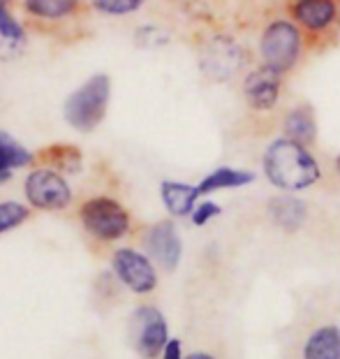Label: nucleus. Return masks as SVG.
Here are the masks:
<instances>
[{"label":"nucleus","mask_w":340,"mask_h":359,"mask_svg":"<svg viewBox=\"0 0 340 359\" xmlns=\"http://www.w3.org/2000/svg\"><path fill=\"white\" fill-rule=\"evenodd\" d=\"M301 49H304V35L294 21L276 19L264 28L260 37V53L264 65L274 67L278 72H290L299 63Z\"/></svg>","instance_id":"7ed1b4c3"},{"label":"nucleus","mask_w":340,"mask_h":359,"mask_svg":"<svg viewBox=\"0 0 340 359\" xmlns=\"http://www.w3.org/2000/svg\"><path fill=\"white\" fill-rule=\"evenodd\" d=\"M146 248H148V255L153 257L162 269H167V271L176 269L180 262V255H183V243H180L176 225H173L171 220L155 223L146 232Z\"/></svg>","instance_id":"9d476101"},{"label":"nucleus","mask_w":340,"mask_h":359,"mask_svg":"<svg viewBox=\"0 0 340 359\" xmlns=\"http://www.w3.org/2000/svg\"><path fill=\"white\" fill-rule=\"evenodd\" d=\"M215 216H220V206H218L215 202H201L194 206V211H192V223L201 227V225H206L211 218H215Z\"/></svg>","instance_id":"4be33fe9"},{"label":"nucleus","mask_w":340,"mask_h":359,"mask_svg":"<svg viewBox=\"0 0 340 359\" xmlns=\"http://www.w3.org/2000/svg\"><path fill=\"white\" fill-rule=\"evenodd\" d=\"M84 227L100 241H116L130 230V213L111 197H93L79 211Z\"/></svg>","instance_id":"20e7f679"},{"label":"nucleus","mask_w":340,"mask_h":359,"mask_svg":"<svg viewBox=\"0 0 340 359\" xmlns=\"http://www.w3.org/2000/svg\"><path fill=\"white\" fill-rule=\"evenodd\" d=\"M243 63V49L236 42L225 35H218L208 40L201 49V67L206 77L215 81H225L236 74V70Z\"/></svg>","instance_id":"6e6552de"},{"label":"nucleus","mask_w":340,"mask_h":359,"mask_svg":"<svg viewBox=\"0 0 340 359\" xmlns=\"http://www.w3.org/2000/svg\"><path fill=\"white\" fill-rule=\"evenodd\" d=\"M304 359H340V327H317L304 346Z\"/></svg>","instance_id":"ddd939ff"},{"label":"nucleus","mask_w":340,"mask_h":359,"mask_svg":"<svg viewBox=\"0 0 340 359\" xmlns=\"http://www.w3.org/2000/svg\"><path fill=\"white\" fill-rule=\"evenodd\" d=\"M0 37L7 42H14V44L24 42V28H21L19 21L10 14L5 0H0Z\"/></svg>","instance_id":"412c9836"},{"label":"nucleus","mask_w":340,"mask_h":359,"mask_svg":"<svg viewBox=\"0 0 340 359\" xmlns=\"http://www.w3.org/2000/svg\"><path fill=\"white\" fill-rule=\"evenodd\" d=\"M167 341V320L160 311L153 306H141L134 311V346H137V353L141 357L153 359L162 355Z\"/></svg>","instance_id":"0eeeda50"},{"label":"nucleus","mask_w":340,"mask_h":359,"mask_svg":"<svg viewBox=\"0 0 340 359\" xmlns=\"http://www.w3.org/2000/svg\"><path fill=\"white\" fill-rule=\"evenodd\" d=\"M264 174L276 188L290 190V193L311 188L322 177L320 165L311 156V151L304 144L290 140V137L276 140L267 149V154H264Z\"/></svg>","instance_id":"f257e3e1"},{"label":"nucleus","mask_w":340,"mask_h":359,"mask_svg":"<svg viewBox=\"0 0 340 359\" xmlns=\"http://www.w3.org/2000/svg\"><path fill=\"white\" fill-rule=\"evenodd\" d=\"M146 0H93V7L102 14H111V17H123V14L137 12Z\"/></svg>","instance_id":"aec40b11"},{"label":"nucleus","mask_w":340,"mask_h":359,"mask_svg":"<svg viewBox=\"0 0 340 359\" xmlns=\"http://www.w3.org/2000/svg\"><path fill=\"white\" fill-rule=\"evenodd\" d=\"M336 170L340 172V156H338V160H336Z\"/></svg>","instance_id":"393cba45"},{"label":"nucleus","mask_w":340,"mask_h":359,"mask_svg":"<svg viewBox=\"0 0 340 359\" xmlns=\"http://www.w3.org/2000/svg\"><path fill=\"white\" fill-rule=\"evenodd\" d=\"M26 197L37 209L60 211L72 202V190L58 172L35 170L26 179Z\"/></svg>","instance_id":"39448f33"},{"label":"nucleus","mask_w":340,"mask_h":359,"mask_svg":"<svg viewBox=\"0 0 340 359\" xmlns=\"http://www.w3.org/2000/svg\"><path fill=\"white\" fill-rule=\"evenodd\" d=\"M160 195L167 211L176 218L192 216L194 206H197V197H201L197 186H187V183L178 181H164L160 186Z\"/></svg>","instance_id":"f8f14e48"},{"label":"nucleus","mask_w":340,"mask_h":359,"mask_svg":"<svg viewBox=\"0 0 340 359\" xmlns=\"http://www.w3.org/2000/svg\"><path fill=\"white\" fill-rule=\"evenodd\" d=\"M109 95L111 79L107 74H95L65 100V121L79 133H90L107 114Z\"/></svg>","instance_id":"f03ea898"},{"label":"nucleus","mask_w":340,"mask_h":359,"mask_svg":"<svg viewBox=\"0 0 340 359\" xmlns=\"http://www.w3.org/2000/svg\"><path fill=\"white\" fill-rule=\"evenodd\" d=\"M269 211L271 218L285 230H297L306 218V204L297 197H276V200H271Z\"/></svg>","instance_id":"f3484780"},{"label":"nucleus","mask_w":340,"mask_h":359,"mask_svg":"<svg viewBox=\"0 0 340 359\" xmlns=\"http://www.w3.org/2000/svg\"><path fill=\"white\" fill-rule=\"evenodd\" d=\"M283 88V72L274 70L269 65H262L253 70L243 81V95L248 104L257 111H269L278 104Z\"/></svg>","instance_id":"1a4fd4ad"},{"label":"nucleus","mask_w":340,"mask_h":359,"mask_svg":"<svg viewBox=\"0 0 340 359\" xmlns=\"http://www.w3.org/2000/svg\"><path fill=\"white\" fill-rule=\"evenodd\" d=\"M113 271H116V276L123 285H127L137 294L153 292L157 285V273L153 262L134 248L116 250V255H113Z\"/></svg>","instance_id":"423d86ee"},{"label":"nucleus","mask_w":340,"mask_h":359,"mask_svg":"<svg viewBox=\"0 0 340 359\" xmlns=\"http://www.w3.org/2000/svg\"><path fill=\"white\" fill-rule=\"evenodd\" d=\"M162 359H183V346L178 339H169L162 350Z\"/></svg>","instance_id":"5701e85b"},{"label":"nucleus","mask_w":340,"mask_h":359,"mask_svg":"<svg viewBox=\"0 0 340 359\" xmlns=\"http://www.w3.org/2000/svg\"><path fill=\"white\" fill-rule=\"evenodd\" d=\"M290 12L294 24L308 33H324L338 19V0H294Z\"/></svg>","instance_id":"9b49d317"},{"label":"nucleus","mask_w":340,"mask_h":359,"mask_svg":"<svg viewBox=\"0 0 340 359\" xmlns=\"http://www.w3.org/2000/svg\"><path fill=\"white\" fill-rule=\"evenodd\" d=\"M33 163V154L24 149L10 133L0 130V183L10 181L14 170H21Z\"/></svg>","instance_id":"4468645a"},{"label":"nucleus","mask_w":340,"mask_h":359,"mask_svg":"<svg viewBox=\"0 0 340 359\" xmlns=\"http://www.w3.org/2000/svg\"><path fill=\"white\" fill-rule=\"evenodd\" d=\"M285 135L290 137V140L304 144L315 142V135H317V126H315V114L308 104H299L294 107V109L287 114L285 118Z\"/></svg>","instance_id":"2eb2a0df"},{"label":"nucleus","mask_w":340,"mask_h":359,"mask_svg":"<svg viewBox=\"0 0 340 359\" xmlns=\"http://www.w3.org/2000/svg\"><path fill=\"white\" fill-rule=\"evenodd\" d=\"M79 0H24V7L42 19H63L77 10Z\"/></svg>","instance_id":"a211bd4d"},{"label":"nucleus","mask_w":340,"mask_h":359,"mask_svg":"<svg viewBox=\"0 0 340 359\" xmlns=\"http://www.w3.org/2000/svg\"><path fill=\"white\" fill-rule=\"evenodd\" d=\"M185 359H215V357L208 355V353H192L190 357H185Z\"/></svg>","instance_id":"b1692460"},{"label":"nucleus","mask_w":340,"mask_h":359,"mask_svg":"<svg viewBox=\"0 0 340 359\" xmlns=\"http://www.w3.org/2000/svg\"><path fill=\"white\" fill-rule=\"evenodd\" d=\"M30 216L28 206L19 202H0V234L14 230L21 223H26V218Z\"/></svg>","instance_id":"6ab92c4d"},{"label":"nucleus","mask_w":340,"mask_h":359,"mask_svg":"<svg viewBox=\"0 0 340 359\" xmlns=\"http://www.w3.org/2000/svg\"><path fill=\"white\" fill-rule=\"evenodd\" d=\"M253 181H255L253 172L234 170V167H218V170L211 172L197 188H199V195H208V193H215V190L248 186V183H253Z\"/></svg>","instance_id":"dca6fc26"}]
</instances>
